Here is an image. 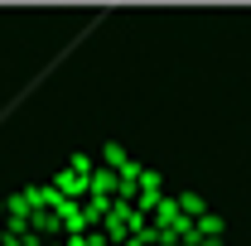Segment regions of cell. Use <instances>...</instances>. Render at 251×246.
<instances>
[{"label":"cell","mask_w":251,"mask_h":246,"mask_svg":"<svg viewBox=\"0 0 251 246\" xmlns=\"http://www.w3.org/2000/svg\"><path fill=\"white\" fill-rule=\"evenodd\" d=\"M58 188H63V193H82V188H87V184H82L77 174H63V179H58Z\"/></svg>","instance_id":"obj_1"},{"label":"cell","mask_w":251,"mask_h":246,"mask_svg":"<svg viewBox=\"0 0 251 246\" xmlns=\"http://www.w3.org/2000/svg\"><path fill=\"white\" fill-rule=\"evenodd\" d=\"M198 232H203V237H218L222 222H218V217H203V222H198Z\"/></svg>","instance_id":"obj_2"},{"label":"cell","mask_w":251,"mask_h":246,"mask_svg":"<svg viewBox=\"0 0 251 246\" xmlns=\"http://www.w3.org/2000/svg\"><path fill=\"white\" fill-rule=\"evenodd\" d=\"M106 164H111V169H121V164H126V154H121V145H106Z\"/></svg>","instance_id":"obj_3"},{"label":"cell","mask_w":251,"mask_h":246,"mask_svg":"<svg viewBox=\"0 0 251 246\" xmlns=\"http://www.w3.org/2000/svg\"><path fill=\"white\" fill-rule=\"evenodd\" d=\"M92 188H97V193H111V188H116V179H111V174H97Z\"/></svg>","instance_id":"obj_4"}]
</instances>
